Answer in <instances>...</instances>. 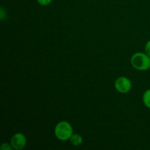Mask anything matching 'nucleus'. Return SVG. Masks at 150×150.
Instances as JSON below:
<instances>
[{
  "label": "nucleus",
  "mask_w": 150,
  "mask_h": 150,
  "mask_svg": "<svg viewBox=\"0 0 150 150\" xmlns=\"http://www.w3.org/2000/svg\"><path fill=\"white\" fill-rule=\"evenodd\" d=\"M131 64L135 69L145 71L150 68V57L146 53H136L131 57Z\"/></svg>",
  "instance_id": "nucleus-1"
},
{
  "label": "nucleus",
  "mask_w": 150,
  "mask_h": 150,
  "mask_svg": "<svg viewBox=\"0 0 150 150\" xmlns=\"http://www.w3.org/2000/svg\"><path fill=\"white\" fill-rule=\"evenodd\" d=\"M73 127L71 125L66 121H62L56 125L54 133L59 140L65 142L70 140L73 135Z\"/></svg>",
  "instance_id": "nucleus-2"
},
{
  "label": "nucleus",
  "mask_w": 150,
  "mask_h": 150,
  "mask_svg": "<svg viewBox=\"0 0 150 150\" xmlns=\"http://www.w3.org/2000/svg\"><path fill=\"white\" fill-rule=\"evenodd\" d=\"M116 89L117 92L122 94H126L130 91L132 88V83L129 79L126 77H120L115 81Z\"/></svg>",
  "instance_id": "nucleus-3"
},
{
  "label": "nucleus",
  "mask_w": 150,
  "mask_h": 150,
  "mask_svg": "<svg viewBox=\"0 0 150 150\" xmlns=\"http://www.w3.org/2000/svg\"><path fill=\"white\" fill-rule=\"evenodd\" d=\"M10 144L16 150H21L26 146V139L24 135L21 133H16L12 137Z\"/></svg>",
  "instance_id": "nucleus-4"
},
{
  "label": "nucleus",
  "mask_w": 150,
  "mask_h": 150,
  "mask_svg": "<svg viewBox=\"0 0 150 150\" xmlns=\"http://www.w3.org/2000/svg\"><path fill=\"white\" fill-rule=\"evenodd\" d=\"M70 143H71L73 146H80V145L81 144L82 142H83V140H82V137L79 134L72 135V136L70 139Z\"/></svg>",
  "instance_id": "nucleus-5"
},
{
  "label": "nucleus",
  "mask_w": 150,
  "mask_h": 150,
  "mask_svg": "<svg viewBox=\"0 0 150 150\" xmlns=\"http://www.w3.org/2000/svg\"><path fill=\"white\" fill-rule=\"evenodd\" d=\"M143 102L147 108H150V89H147L143 95Z\"/></svg>",
  "instance_id": "nucleus-6"
},
{
  "label": "nucleus",
  "mask_w": 150,
  "mask_h": 150,
  "mask_svg": "<svg viewBox=\"0 0 150 150\" xmlns=\"http://www.w3.org/2000/svg\"><path fill=\"white\" fill-rule=\"evenodd\" d=\"M0 149L1 150H12V149H13V148L11 146V144H9L7 143H4L1 144Z\"/></svg>",
  "instance_id": "nucleus-7"
},
{
  "label": "nucleus",
  "mask_w": 150,
  "mask_h": 150,
  "mask_svg": "<svg viewBox=\"0 0 150 150\" xmlns=\"http://www.w3.org/2000/svg\"><path fill=\"white\" fill-rule=\"evenodd\" d=\"M38 1L40 4H41V5L45 6L49 4L52 1V0H38Z\"/></svg>",
  "instance_id": "nucleus-8"
},
{
  "label": "nucleus",
  "mask_w": 150,
  "mask_h": 150,
  "mask_svg": "<svg viewBox=\"0 0 150 150\" xmlns=\"http://www.w3.org/2000/svg\"><path fill=\"white\" fill-rule=\"evenodd\" d=\"M145 53L150 57V40L148 41L145 45Z\"/></svg>",
  "instance_id": "nucleus-9"
},
{
  "label": "nucleus",
  "mask_w": 150,
  "mask_h": 150,
  "mask_svg": "<svg viewBox=\"0 0 150 150\" xmlns=\"http://www.w3.org/2000/svg\"><path fill=\"white\" fill-rule=\"evenodd\" d=\"M4 9H3L2 7H1V13H0V15H1V16H0V18H1V20H3V18H4V16H6V13H5V14H4Z\"/></svg>",
  "instance_id": "nucleus-10"
}]
</instances>
